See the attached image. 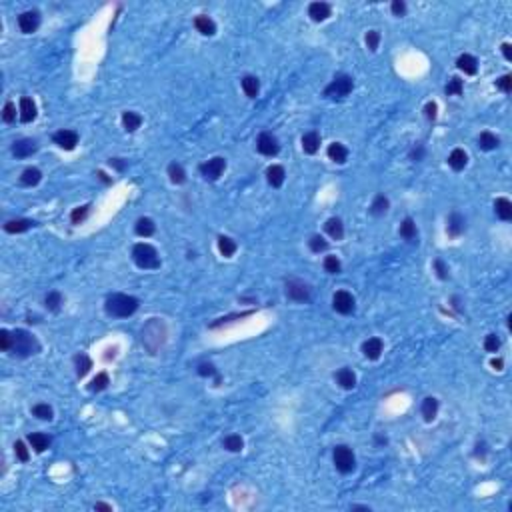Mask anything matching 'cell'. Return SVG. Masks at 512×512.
Segmentation results:
<instances>
[{
  "label": "cell",
  "mask_w": 512,
  "mask_h": 512,
  "mask_svg": "<svg viewBox=\"0 0 512 512\" xmlns=\"http://www.w3.org/2000/svg\"><path fill=\"white\" fill-rule=\"evenodd\" d=\"M106 312L116 318H126L138 310V300L128 294H112L106 298Z\"/></svg>",
  "instance_id": "cell-1"
},
{
  "label": "cell",
  "mask_w": 512,
  "mask_h": 512,
  "mask_svg": "<svg viewBox=\"0 0 512 512\" xmlns=\"http://www.w3.org/2000/svg\"><path fill=\"white\" fill-rule=\"evenodd\" d=\"M164 340H166V326H164V322L158 320V318H152L142 328V342H144V346L148 348L150 354H156L158 348L164 344Z\"/></svg>",
  "instance_id": "cell-2"
},
{
  "label": "cell",
  "mask_w": 512,
  "mask_h": 512,
  "mask_svg": "<svg viewBox=\"0 0 512 512\" xmlns=\"http://www.w3.org/2000/svg\"><path fill=\"white\" fill-rule=\"evenodd\" d=\"M10 350H12L16 356H20V358H28V356L40 352V344H38V340H36L32 334H28L26 330H16V332L12 334V348H10Z\"/></svg>",
  "instance_id": "cell-3"
},
{
  "label": "cell",
  "mask_w": 512,
  "mask_h": 512,
  "mask_svg": "<svg viewBox=\"0 0 512 512\" xmlns=\"http://www.w3.org/2000/svg\"><path fill=\"white\" fill-rule=\"evenodd\" d=\"M132 258H134V262H136L140 268H144V270H156V268H160V258H158L156 248L150 246V244H146V242H140V244L134 246Z\"/></svg>",
  "instance_id": "cell-4"
},
{
  "label": "cell",
  "mask_w": 512,
  "mask_h": 512,
  "mask_svg": "<svg viewBox=\"0 0 512 512\" xmlns=\"http://www.w3.org/2000/svg\"><path fill=\"white\" fill-rule=\"evenodd\" d=\"M352 88H354V80L348 74H340V76H336L326 86L324 96H328V98H344V96H348L352 92Z\"/></svg>",
  "instance_id": "cell-5"
},
{
  "label": "cell",
  "mask_w": 512,
  "mask_h": 512,
  "mask_svg": "<svg viewBox=\"0 0 512 512\" xmlns=\"http://www.w3.org/2000/svg\"><path fill=\"white\" fill-rule=\"evenodd\" d=\"M332 458H334V466H336L340 472H344V474L352 472V470H354V466H356V458H354L352 450H350L348 446H344V444L334 448Z\"/></svg>",
  "instance_id": "cell-6"
},
{
  "label": "cell",
  "mask_w": 512,
  "mask_h": 512,
  "mask_svg": "<svg viewBox=\"0 0 512 512\" xmlns=\"http://www.w3.org/2000/svg\"><path fill=\"white\" fill-rule=\"evenodd\" d=\"M286 296L290 300H296V302H304L310 298V286L304 284L302 280H288L286 284Z\"/></svg>",
  "instance_id": "cell-7"
},
{
  "label": "cell",
  "mask_w": 512,
  "mask_h": 512,
  "mask_svg": "<svg viewBox=\"0 0 512 512\" xmlns=\"http://www.w3.org/2000/svg\"><path fill=\"white\" fill-rule=\"evenodd\" d=\"M224 168H226V160L222 156H216V158H212V160H208L200 166V174L206 180H218L222 176Z\"/></svg>",
  "instance_id": "cell-8"
},
{
  "label": "cell",
  "mask_w": 512,
  "mask_h": 512,
  "mask_svg": "<svg viewBox=\"0 0 512 512\" xmlns=\"http://www.w3.org/2000/svg\"><path fill=\"white\" fill-rule=\"evenodd\" d=\"M256 148H258V152L264 154V156H274V154H278L280 144H278L276 136H272V134H268V132H262V134L258 136V140H256Z\"/></svg>",
  "instance_id": "cell-9"
},
{
  "label": "cell",
  "mask_w": 512,
  "mask_h": 512,
  "mask_svg": "<svg viewBox=\"0 0 512 512\" xmlns=\"http://www.w3.org/2000/svg\"><path fill=\"white\" fill-rule=\"evenodd\" d=\"M332 306H334V310L340 312V314H350V312L354 310V298H352L350 292L338 290V292L334 294V298H332Z\"/></svg>",
  "instance_id": "cell-10"
},
{
  "label": "cell",
  "mask_w": 512,
  "mask_h": 512,
  "mask_svg": "<svg viewBox=\"0 0 512 512\" xmlns=\"http://www.w3.org/2000/svg\"><path fill=\"white\" fill-rule=\"evenodd\" d=\"M38 24H40V16H38V12H34V10L22 12V14L18 16V26H20V30H22L24 34H32V32L38 28Z\"/></svg>",
  "instance_id": "cell-11"
},
{
  "label": "cell",
  "mask_w": 512,
  "mask_h": 512,
  "mask_svg": "<svg viewBox=\"0 0 512 512\" xmlns=\"http://www.w3.org/2000/svg\"><path fill=\"white\" fill-rule=\"evenodd\" d=\"M36 142L34 140H30V138H22V140H16L14 144H12V154L16 156V158H28V156H32L34 152H36Z\"/></svg>",
  "instance_id": "cell-12"
},
{
  "label": "cell",
  "mask_w": 512,
  "mask_h": 512,
  "mask_svg": "<svg viewBox=\"0 0 512 512\" xmlns=\"http://www.w3.org/2000/svg\"><path fill=\"white\" fill-rule=\"evenodd\" d=\"M54 142L64 150H72L78 144V134L74 130H58L54 134Z\"/></svg>",
  "instance_id": "cell-13"
},
{
  "label": "cell",
  "mask_w": 512,
  "mask_h": 512,
  "mask_svg": "<svg viewBox=\"0 0 512 512\" xmlns=\"http://www.w3.org/2000/svg\"><path fill=\"white\" fill-rule=\"evenodd\" d=\"M308 14H310V18L314 22H322V20H326L330 16V6L326 2H312L308 6Z\"/></svg>",
  "instance_id": "cell-14"
},
{
  "label": "cell",
  "mask_w": 512,
  "mask_h": 512,
  "mask_svg": "<svg viewBox=\"0 0 512 512\" xmlns=\"http://www.w3.org/2000/svg\"><path fill=\"white\" fill-rule=\"evenodd\" d=\"M36 118V104L32 102V98L22 96L20 98V120L22 122H32Z\"/></svg>",
  "instance_id": "cell-15"
},
{
  "label": "cell",
  "mask_w": 512,
  "mask_h": 512,
  "mask_svg": "<svg viewBox=\"0 0 512 512\" xmlns=\"http://www.w3.org/2000/svg\"><path fill=\"white\" fill-rule=\"evenodd\" d=\"M382 348H384V344H382L380 338H368V340L362 344V352H364V356H366V358H370V360L380 358Z\"/></svg>",
  "instance_id": "cell-16"
},
{
  "label": "cell",
  "mask_w": 512,
  "mask_h": 512,
  "mask_svg": "<svg viewBox=\"0 0 512 512\" xmlns=\"http://www.w3.org/2000/svg\"><path fill=\"white\" fill-rule=\"evenodd\" d=\"M456 66H458V70H462L464 74H470V76L478 72V60L474 56H470V54H462L456 60Z\"/></svg>",
  "instance_id": "cell-17"
},
{
  "label": "cell",
  "mask_w": 512,
  "mask_h": 512,
  "mask_svg": "<svg viewBox=\"0 0 512 512\" xmlns=\"http://www.w3.org/2000/svg\"><path fill=\"white\" fill-rule=\"evenodd\" d=\"M320 148V134L318 132H306L302 136V150L306 154H314Z\"/></svg>",
  "instance_id": "cell-18"
},
{
  "label": "cell",
  "mask_w": 512,
  "mask_h": 512,
  "mask_svg": "<svg viewBox=\"0 0 512 512\" xmlns=\"http://www.w3.org/2000/svg\"><path fill=\"white\" fill-rule=\"evenodd\" d=\"M328 158H330L332 162H336V164H344L346 158H348L346 146L340 144V142H332V144L328 146Z\"/></svg>",
  "instance_id": "cell-19"
},
{
  "label": "cell",
  "mask_w": 512,
  "mask_h": 512,
  "mask_svg": "<svg viewBox=\"0 0 512 512\" xmlns=\"http://www.w3.org/2000/svg\"><path fill=\"white\" fill-rule=\"evenodd\" d=\"M464 228H466L464 218H462L458 212H452V214L448 216V234H450V236H458V234L464 232Z\"/></svg>",
  "instance_id": "cell-20"
},
{
  "label": "cell",
  "mask_w": 512,
  "mask_h": 512,
  "mask_svg": "<svg viewBox=\"0 0 512 512\" xmlns=\"http://www.w3.org/2000/svg\"><path fill=\"white\" fill-rule=\"evenodd\" d=\"M284 176H286V174H284V168L278 166V164H272V166H268V170H266V180H268V184L274 186V188L282 186Z\"/></svg>",
  "instance_id": "cell-21"
},
{
  "label": "cell",
  "mask_w": 512,
  "mask_h": 512,
  "mask_svg": "<svg viewBox=\"0 0 512 512\" xmlns=\"http://www.w3.org/2000/svg\"><path fill=\"white\" fill-rule=\"evenodd\" d=\"M194 26H196V30H198L200 34H204V36H212V34L216 32V24H214L208 16H196V18H194Z\"/></svg>",
  "instance_id": "cell-22"
},
{
  "label": "cell",
  "mask_w": 512,
  "mask_h": 512,
  "mask_svg": "<svg viewBox=\"0 0 512 512\" xmlns=\"http://www.w3.org/2000/svg\"><path fill=\"white\" fill-rule=\"evenodd\" d=\"M336 380H338V384L344 390H352L356 386V376H354V372L350 368H340L336 372Z\"/></svg>",
  "instance_id": "cell-23"
},
{
  "label": "cell",
  "mask_w": 512,
  "mask_h": 512,
  "mask_svg": "<svg viewBox=\"0 0 512 512\" xmlns=\"http://www.w3.org/2000/svg\"><path fill=\"white\" fill-rule=\"evenodd\" d=\"M34 222L32 220H26V218H20V220H8L4 224V230L10 232V234H18V232H24L28 228H32Z\"/></svg>",
  "instance_id": "cell-24"
},
{
  "label": "cell",
  "mask_w": 512,
  "mask_h": 512,
  "mask_svg": "<svg viewBox=\"0 0 512 512\" xmlns=\"http://www.w3.org/2000/svg\"><path fill=\"white\" fill-rule=\"evenodd\" d=\"M436 412H438V400L432 398V396L424 398V402H422V416H424V420L432 422L436 418Z\"/></svg>",
  "instance_id": "cell-25"
},
{
  "label": "cell",
  "mask_w": 512,
  "mask_h": 512,
  "mask_svg": "<svg viewBox=\"0 0 512 512\" xmlns=\"http://www.w3.org/2000/svg\"><path fill=\"white\" fill-rule=\"evenodd\" d=\"M122 124H124V128H126L128 132H134V130H138V128H140V124H142V116H140V114H136V112H132V110H128V112H124V114H122Z\"/></svg>",
  "instance_id": "cell-26"
},
{
  "label": "cell",
  "mask_w": 512,
  "mask_h": 512,
  "mask_svg": "<svg viewBox=\"0 0 512 512\" xmlns=\"http://www.w3.org/2000/svg\"><path fill=\"white\" fill-rule=\"evenodd\" d=\"M448 164H450L454 170H462V168L468 164V156H466V152H464V150H460V148L452 150V152H450V156H448Z\"/></svg>",
  "instance_id": "cell-27"
},
{
  "label": "cell",
  "mask_w": 512,
  "mask_h": 512,
  "mask_svg": "<svg viewBox=\"0 0 512 512\" xmlns=\"http://www.w3.org/2000/svg\"><path fill=\"white\" fill-rule=\"evenodd\" d=\"M28 442L32 444V448H34L36 452H44V450L48 448V444H50V438H48L46 434L32 432V434H28Z\"/></svg>",
  "instance_id": "cell-28"
},
{
  "label": "cell",
  "mask_w": 512,
  "mask_h": 512,
  "mask_svg": "<svg viewBox=\"0 0 512 512\" xmlns=\"http://www.w3.org/2000/svg\"><path fill=\"white\" fill-rule=\"evenodd\" d=\"M494 210H496V216L502 218V220H510L512 218V202L508 198H498L494 202Z\"/></svg>",
  "instance_id": "cell-29"
},
{
  "label": "cell",
  "mask_w": 512,
  "mask_h": 512,
  "mask_svg": "<svg viewBox=\"0 0 512 512\" xmlns=\"http://www.w3.org/2000/svg\"><path fill=\"white\" fill-rule=\"evenodd\" d=\"M242 90L246 92L248 98H256L258 90H260V82L256 76H244L242 78Z\"/></svg>",
  "instance_id": "cell-30"
},
{
  "label": "cell",
  "mask_w": 512,
  "mask_h": 512,
  "mask_svg": "<svg viewBox=\"0 0 512 512\" xmlns=\"http://www.w3.org/2000/svg\"><path fill=\"white\" fill-rule=\"evenodd\" d=\"M134 230H136L138 236H144V238H146V236H152V234H154L156 226H154V222H152L150 218H138Z\"/></svg>",
  "instance_id": "cell-31"
},
{
  "label": "cell",
  "mask_w": 512,
  "mask_h": 512,
  "mask_svg": "<svg viewBox=\"0 0 512 512\" xmlns=\"http://www.w3.org/2000/svg\"><path fill=\"white\" fill-rule=\"evenodd\" d=\"M74 366H76V374L82 378V376H86L88 370L92 368V360H90L86 354H78V356H74Z\"/></svg>",
  "instance_id": "cell-32"
},
{
  "label": "cell",
  "mask_w": 512,
  "mask_h": 512,
  "mask_svg": "<svg viewBox=\"0 0 512 512\" xmlns=\"http://www.w3.org/2000/svg\"><path fill=\"white\" fill-rule=\"evenodd\" d=\"M40 178H42V172L38 170V168H26V170L22 172V176H20V182L24 186H36L40 182Z\"/></svg>",
  "instance_id": "cell-33"
},
{
  "label": "cell",
  "mask_w": 512,
  "mask_h": 512,
  "mask_svg": "<svg viewBox=\"0 0 512 512\" xmlns=\"http://www.w3.org/2000/svg\"><path fill=\"white\" fill-rule=\"evenodd\" d=\"M388 206H390V202H388V198L384 196V194H378L376 198H374V202H372V206H370V212L374 214V216H382L386 210H388Z\"/></svg>",
  "instance_id": "cell-34"
},
{
  "label": "cell",
  "mask_w": 512,
  "mask_h": 512,
  "mask_svg": "<svg viewBox=\"0 0 512 512\" xmlns=\"http://www.w3.org/2000/svg\"><path fill=\"white\" fill-rule=\"evenodd\" d=\"M218 250L222 252V256L230 258V256L236 252V242H234L232 238H228V236H220V238H218Z\"/></svg>",
  "instance_id": "cell-35"
},
{
  "label": "cell",
  "mask_w": 512,
  "mask_h": 512,
  "mask_svg": "<svg viewBox=\"0 0 512 512\" xmlns=\"http://www.w3.org/2000/svg\"><path fill=\"white\" fill-rule=\"evenodd\" d=\"M324 228H326V232H328L334 240H340L342 236H344V226H342V222L338 218H330V220L324 224Z\"/></svg>",
  "instance_id": "cell-36"
},
{
  "label": "cell",
  "mask_w": 512,
  "mask_h": 512,
  "mask_svg": "<svg viewBox=\"0 0 512 512\" xmlns=\"http://www.w3.org/2000/svg\"><path fill=\"white\" fill-rule=\"evenodd\" d=\"M478 144H480L482 150H494V148L500 144V140H498L492 132H482L480 138H478Z\"/></svg>",
  "instance_id": "cell-37"
},
{
  "label": "cell",
  "mask_w": 512,
  "mask_h": 512,
  "mask_svg": "<svg viewBox=\"0 0 512 512\" xmlns=\"http://www.w3.org/2000/svg\"><path fill=\"white\" fill-rule=\"evenodd\" d=\"M400 236L406 238V240L416 238V224H414L412 218H404V222L400 224Z\"/></svg>",
  "instance_id": "cell-38"
},
{
  "label": "cell",
  "mask_w": 512,
  "mask_h": 512,
  "mask_svg": "<svg viewBox=\"0 0 512 512\" xmlns=\"http://www.w3.org/2000/svg\"><path fill=\"white\" fill-rule=\"evenodd\" d=\"M44 304H46V308H48V310L56 312V310L60 308V304H62V294H60V292H56V290L48 292V294H46V300H44Z\"/></svg>",
  "instance_id": "cell-39"
},
{
  "label": "cell",
  "mask_w": 512,
  "mask_h": 512,
  "mask_svg": "<svg viewBox=\"0 0 512 512\" xmlns=\"http://www.w3.org/2000/svg\"><path fill=\"white\" fill-rule=\"evenodd\" d=\"M242 446H244V442H242V438L238 434H230V436L224 438V448L230 450V452H240Z\"/></svg>",
  "instance_id": "cell-40"
},
{
  "label": "cell",
  "mask_w": 512,
  "mask_h": 512,
  "mask_svg": "<svg viewBox=\"0 0 512 512\" xmlns=\"http://www.w3.org/2000/svg\"><path fill=\"white\" fill-rule=\"evenodd\" d=\"M168 176H170V180L174 184H182V182L186 180V172H184V168H182L180 164H176V162H172L170 166H168Z\"/></svg>",
  "instance_id": "cell-41"
},
{
  "label": "cell",
  "mask_w": 512,
  "mask_h": 512,
  "mask_svg": "<svg viewBox=\"0 0 512 512\" xmlns=\"http://www.w3.org/2000/svg\"><path fill=\"white\" fill-rule=\"evenodd\" d=\"M108 374L106 372H100V374H96V378L90 382V390L92 392H100V390H104L106 386H108Z\"/></svg>",
  "instance_id": "cell-42"
},
{
  "label": "cell",
  "mask_w": 512,
  "mask_h": 512,
  "mask_svg": "<svg viewBox=\"0 0 512 512\" xmlns=\"http://www.w3.org/2000/svg\"><path fill=\"white\" fill-rule=\"evenodd\" d=\"M32 414L40 420H52V408L48 404H36L32 408Z\"/></svg>",
  "instance_id": "cell-43"
},
{
  "label": "cell",
  "mask_w": 512,
  "mask_h": 512,
  "mask_svg": "<svg viewBox=\"0 0 512 512\" xmlns=\"http://www.w3.org/2000/svg\"><path fill=\"white\" fill-rule=\"evenodd\" d=\"M88 212H90V204H84V206H80V208H74L72 214H70L72 224H80V222L88 216Z\"/></svg>",
  "instance_id": "cell-44"
},
{
  "label": "cell",
  "mask_w": 512,
  "mask_h": 512,
  "mask_svg": "<svg viewBox=\"0 0 512 512\" xmlns=\"http://www.w3.org/2000/svg\"><path fill=\"white\" fill-rule=\"evenodd\" d=\"M446 94L448 96H458V94H462V80L460 78H450V82L446 84Z\"/></svg>",
  "instance_id": "cell-45"
},
{
  "label": "cell",
  "mask_w": 512,
  "mask_h": 512,
  "mask_svg": "<svg viewBox=\"0 0 512 512\" xmlns=\"http://www.w3.org/2000/svg\"><path fill=\"white\" fill-rule=\"evenodd\" d=\"M324 270H326L328 274H338V272H340V260H338L336 256H326V260H324Z\"/></svg>",
  "instance_id": "cell-46"
},
{
  "label": "cell",
  "mask_w": 512,
  "mask_h": 512,
  "mask_svg": "<svg viewBox=\"0 0 512 512\" xmlns=\"http://www.w3.org/2000/svg\"><path fill=\"white\" fill-rule=\"evenodd\" d=\"M308 244H310V250H312V252H322V250H326V248H328V242H326L322 236H318V234H316V236H312Z\"/></svg>",
  "instance_id": "cell-47"
},
{
  "label": "cell",
  "mask_w": 512,
  "mask_h": 512,
  "mask_svg": "<svg viewBox=\"0 0 512 512\" xmlns=\"http://www.w3.org/2000/svg\"><path fill=\"white\" fill-rule=\"evenodd\" d=\"M14 118H16V108H14L12 102H6L4 110H2V120L4 122H14Z\"/></svg>",
  "instance_id": "cell-48"
},
{
  "label": "cell",
  "mask_w": 512,
  "mask_h": 512,
  "mask_svg": "<svg viewBox=\"0 0 512 512\" xmlns=\"http://www.w3.org/2000/svg\"><path fill=\"white\" fill-rule=\"evenodd\" d=\"M378 42H380V34H378V30H370V32L366 34V44H368V48H370L372 52L378 48Z\"/></svg>",
  "instance_id": "cell-49"
},
{
  "label": "cell",
  "mask_w": 512,
  "mask_h": 512,
  "mask_svg": "<svg viewBox=\"0 0 512 512\" xmlns=\"http://www.w3.org/2000/svg\"><path fill=\"white\" fill-rule=\"evenodd\" d=\"M484 348H486L488 352H496V350L500 348V340H498V336H496V334H488V336L484 338Z\"/></svg>",
  "instance_id": "cell-50"
},
{
  "label": "cell",
  "mask_w": 512,
  "mask_h": 512,
  "mask_svg": "<svg viewBox=\"0 0 512 512\" xmlns=\"http://www.w3.org/2000/svg\"><path fill=\"white\" fill-rule=\"evenodd\" d=\"M0 348L4 352H8L12 348V334L8 330H0Z\"/></svg>",
  "instance_id": "cell-51"
},
{
  "label": "cell",
  "mask_w": 512,
  "mask_h": 512,
  "mask_svg": "<svg viewBox=\"0 0 512 512\" xmlns=\"http://www.w3.org/2000/svg\"><path fill=\"white\" fill-rule=\"evenodd\" d=\"M496 86H498L502 92H510L512 90V76L510 74H504L500 80H496Z\"/></svg>",
  "instance_id": "cell-52"
},
{
  "label": "cell",
  "mask_w": 512,
  "mask_h": 512,
  "mask_svg": "<svg viewBox=\"0 0 512 512\" xmlns=\"http://www.w3.org/2000/svg\"><path fill=\"white\" fill-rule=\"evenodd\" d=\"M14 452H16V456H18L22 462H26V460H28V450H26L24 442H20V440H18V442L14 444Z\"/></svg>",
  "instance_id": "cell-53"
},
{
  "label": "cell",
  "mask_w": 512,
  "mask_h": 512,
  "mask_svg": "<svg viewBox=\"0 0 512 512\" xmlns=\"http://www.w3.org/2000/svg\"><path fill=\"white\" fill-rule=\"evenodd\" d=\"M390 8H392V14H394V16H402V14L406 12V4H404L402 0H394Z\"/></svg>",
  "instance_id": "cell-54"
},
{
  "label": "cell",
  "mask_w": 512,
  "mask_h": 512,
  "mask_svg": "<svg viewBox=\"0 0 512 512\" xmlns=\"http://www.w3.org/2000/svg\"><path fill=\"white\" fill-rule=\"evenodd\" d=\"M434 268H436V272H438V276H440L442 280H446V278H448V268L444 266V262H442V260H436V262H434Z\"/></svg>",
  "instance_id": "cell-55"
},
{
  "label": "cell",
  "mask_w": 512,
  "mask_h": 512,
  "mask_svg": "<svg viewBox=\"0 0 512 512\" xmlns=\"http://www.w3.org/2000/svg\"><path fill=\"white\" fill-rule=\"evenodd\" d=\"M198 374H200V376H212V374H214V366L202 362V364L198 366Z\"/></svg>",
  "instance_id": "cell-56"
},
{
  "label": "cell",
  "mask_w": 512,
  "mask_h": 512,
  "mask_svg": "<svg viewBox=\"0 0 512 512\" xmlns=\"http://www.w3.org/2000/svg\"><path fill=\"white\" fill-rule=\"evenodd\" d=\"M424 114H426L428 120H434V118H436V104H434V102H428V104L424 106Z\"/></svg>",
  "instance_id": "cell-57"
},
{
  "label": "cell",
  "mask_w": 512,
  "mask_h": 512,
  "mask_svg": "<svg viewBox=\"0 0 512 512\" xmlns=\"http://www.w3.org/2000/svg\"><path fill=\"white\" fill-rule=\"evenodd\" d=\"M108 162H110V166H114L116 170H120V172H122L124 168H126V162H124L122 158H110Z\"/></svg>",
  "instance_id": "cell-58"
},
{
  "label": "cell",
  "mask_w": 512,
  "mask_h": 512,
  "mask_svg": "<svg viewBox=\"0 0 512 512\" xmlns=\"http://www.w3.org/2000/svg\"><path fill=\"white\" fill-rule=\"evenodd\" d=\"M422 154H424V148H422V146H416V148L412 150L410 158H412V160H420V158H422Z\"/></svg>",
  "instance_id": "cell-59"
},
{
  "label": "cell",
  "mask_w": 512,
  "mask_h": 512,
  "mask_svg": "<svg viewBox=\"0 0 512 512\" xmlns=\"http://www.w3.org/2000/svg\"><path fill=\"white\" fill-rule=\"evenodd\" d=\"M502 52H504V58H506V60H512V46L508 42L502 44Z\"/></svg>",
  "instance_id": "cell-60"
},
{
  "label": "cell",
  "mask_w": 512,
  "mask_h": 512,
  "mask_svg": "<svg viewBox=\"0 0 512 512\" xmlns=\"http://www.w3.org/2000/svg\"><path fill=\"white\" fill-rule=\"evenodd\" d=\"M94 510H106V512H112V506L110 504H104V502H98L96 506H94Z\"/></svg>",
  "instance_id": "cell-61"
},
{
  "label": "cell",
  "mask_w": 512,
  "mask_h": 512,
  "mask_svg": "<svg viewBox=\"0 0 512 512\" xmlns=\"http://www.w3.org/2000/svg\"><path fill=\"white\" fill-rule=\"evenodd\" d=\"M492 366H494L496 370H502V360H500V358H494V360H492Z\"/></svg>",
  "instance_id": "cell-62"
}]
</instances>
